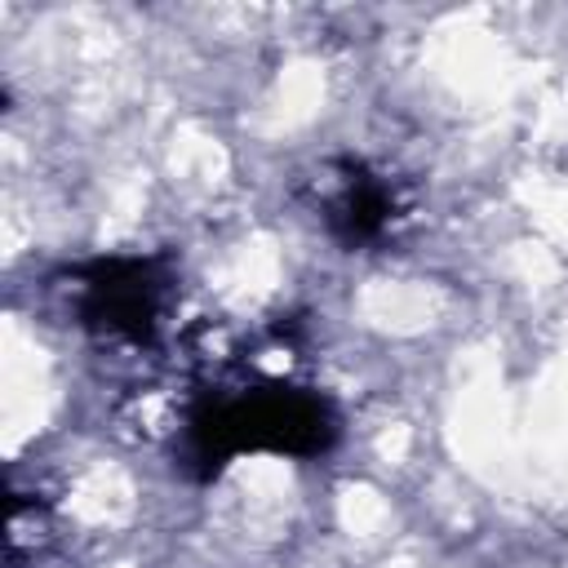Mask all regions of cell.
<instances>
[{
	"mask_svg": "<svg viewBox=\"0 0 568 568\" xmlns=\"http://www.w3.org/2000/svg\"><path fill=\"white\" fill-rule=\"evenodd\" d=\"M342 435V417L328 395L297 382H217L195 390L178 470L191 479H213L240 453H284V457H324Z\"/></svg>",
	"mask_w": 568,
	"mask_h": 568,
	"instance_id": "1",
	"label": "cell"
},
{
	"mask_svg": "<svg viewBox=\"0 0 568 568\" xmlns=\"http://www.w3.org/2000/svg\"><path fill=\"white\" fill-rule=\"evenodd\" d=\"M173 262L169 257H93L84 266H67L58 288L67 293L71 320L106 342L151 346L160 320L173 297Z\"/></svg>",
	"mask_w": 568,
	"mask_h": 568,
	"instance_id": "2",
	"label": "cell"
},
{
	"mask_svg": "<svg viewBox=\"0 0 568 568\" xmlns=\"http://www.w3.org/2000/svg\"><path fill=\"white\" fill-rule=\"evenodd\" d=\"M315 217L342 248H368L395 231L404 217V195L390 182V173L373 169L368 160H333L320 178Z\"/></svg>",
	"mask_w": 568,
	"mask_h": 568,
	"instance_id": "3",
	"label": "cell"
}]
</instances>
